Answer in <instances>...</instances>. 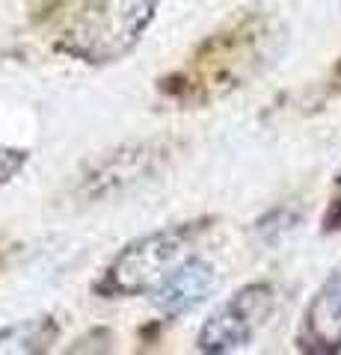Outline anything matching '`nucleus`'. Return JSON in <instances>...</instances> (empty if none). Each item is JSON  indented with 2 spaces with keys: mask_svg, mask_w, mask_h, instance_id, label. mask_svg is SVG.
Returning a JSON list of instances; mask_svg holds the SVG:
<instances>
[{
  "mask_svg": "<svg viewBox=\"0 0 341 355\" xmlns=\"http://www.w3.org/2000/svg\"><path fill=\"white\" fill-rule=\"evenodd\" d=\"M279 42L276 18L261 9H244L205 36L178 69L158 80V95L175 110L208 107L252 80L273 60Z\"/></svg>",
  "mask_w": 341,
  "mask_h": 355,
  "instance_id": "1",
  "label": "nucleus"
},
{
  "mask_svg": "<svg viewBox=\"0 0 341 355\" xmlns=\"http://www.w3.org/2000/svg\"><path fill=\"white\" fill-rule=\"evenodd\" d=\"M273 305H276V293L270 284L256 282L240 287L202 323L196 335V349L208 355H228L249 347L273 314Z\"/></svg>",
  "mask_w": 341,
  "mask_h": 355,
  "instance_id": "4",
  "label": "nucleus"
},
{
  "mask_svg": "<svg viewBox=\"0 0 341 355\" xmlns=\"http://www.w3.org/2000/svg\"><path fill=\"white\" fill-rule=\"evenodd\" d=\"M324 228H326V231L341 228V172H338V178H335V193H333V205H329L326 216H324Z\"/></svg>",
  "mask_w": 341,
  "mask_h": 355,
  "instance_id": "10",
  "label": "nucleus"
},
{
  "mask_svg": "<svg viewBox=\"0 0 341 355\" xmlns=\"http://www.w3.org/2000/svg\"><path fill=\"white\" fill-rule=\"evenodd\" d=\"M208 231H211V219H193L131 240L104 266L101 279L95 282V293L104 299L151 296L181 263L199 254L196 246Z\"/></svg>",
  "mask_w": 341,
  "mask_h": 355,
  "instance_id": "3",
  "label": "nucleus"
},
{
  "mask_svg": "<svg viewBox=\"0 0 341 355\" xmlns=\"http://www.w3.org/2000/svg\"><path fill=\"white\" fill-rule=\"evenodd\" d=\"M60 338V323L51 314L18 320L0 329V355H36L48 352Z\"/></svg>",
  "mask_w": 341,
  "mask_h": 355,
  "instance_id": "8",
  "label": "nucleus"
},
{
  "mask_svg": "<svg viewBox=\"0 0 341 355\" xmlns=\"http://www.w3.org/2000/svg\"><path fill=\"white\" fill-rule=\"evenodd\" d=\"M219 287V272L214 270L211 261L193 254L187 263H181L167 282H163L155 293H151V305H155L163 317H181L187 311L199 308L208 296Z\"/></svg>",
  "mask_w": 341,
  "mask_h": 355,
  "instance_id": "7",
  "label": "nucleus"
},
{
  "mask_svg": "<svg viewBox=\"0 0 341 355\" xmlns=\"http://www.w3.org/2000/svg\"><path fill=\"white\" fill-rule=\"evenodd\" d=\"M172 154L175 151L169 142H134V146L107 151L95 163H90V169L78 178L74 196L83 198V202L116 196V193L128 190V187L149 181L151 175H158Z\"/></svg>",
  "mask_w": 341,
  "mask_h": 355,
  "instance_id": "5",
  "label": "nucleus"
},
{
  "mask_svg": "<svg viewBox=\"0 0 341 355\" xmlns=\"http://www.w3.org/2000/svg\"><path fill=\"white\" fill-rule=\"evenodd\" d=\"M158 15V0H42L30 21L51 30V48L86 65L125 60Z\"/></svg>",
  "mask_w": 341,
  "mask_h": 355,
  "instance_id": "2",
  "label": "nucleus"
},
{
  "mask_svg": "<svg viewBox=\"0 0 341 355\" xmlns=\"http://www.w3.org/2000/svg\"><path fill=\"white\" fill-rule=\"evenodd\" d=\"M24 163H27V151L24 148H6V146H0V187L13 181V178L21 169H24Z\"/></svg>",
  "mask_w": 341,
  "mask_h": 355,
  "instance_id": "9",
  "label": "nucleus"
},
{
  "mask_svg": "<svg viewBox=\"0 0 341 355\" xmlns=\"http://www.w3.org/2000/svg\"><path fill=\"white\" fill-rule=\"evenodd\" d=\"M15 249H18V243H13L9 237H3V234H0V270H3V266H6V261L13 258V252H15Z\"/></svg>",
  "mask_w": 341,
  "mask_h": 355,
  "instance_id": "11",
  "label": "nucleus"
},
{
  "mask_svg": "<svg viewBox=\"0 0 341 355\" xmlns=\"http://www.w3.org/2000/svg\"><path fill=\"white\" fill-rule=\"evenodd\" d=\"M297 347L303 352L329 355L341 349V270H335L312 296L303 314Z\"/></svg>",
  "mask_w": 341,
  "mask_h": 355,
  "instance_id": "6",
  "label": "nucleus"
}]
</instances>
